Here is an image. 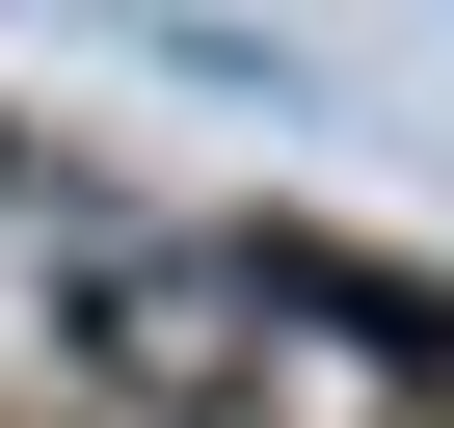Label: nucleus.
I'll return each instance as SVG.
<instances>
[{
    "label": "nucleus",
    "instance_id": "1",
    "mask_svg": "<svg viewBox=\"0 0 454 428\" xmlns=\"http://www.w3.org/2000/svg\"><path fill=\"white\" fill-rule=\"evenodd\" d=\"M321 348H374V375H454V321H427V295H374V268H294V242H214V214H107V242L54 268V375H81L107 428H268Z\"/></svg>",
    "mask_w": 454,
    "mask_h": 428
}]
</instances>
